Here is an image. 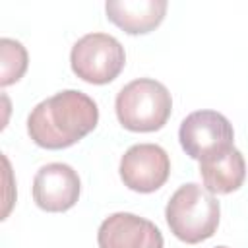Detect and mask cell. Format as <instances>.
Returning <instances> with one entry per match:
<instances>
[{"label":"cell","mask_w":248,"mask_h":248,"mask_svg":"<svg viewBox=\"0 0 248 248\" xmlns=\"http://www.w3.org/2000/svg\"><path fill=\"white\" fill-rule=\"evenodd\" d=\"M97 122V103L83 91L64 89L35 105L27 116V134L39 147L64 149L93 132Z\"/></svg>","instance_id":"1"},{"label":"cell","mask_w":248,"mask_h":248,"mask_svg":"<svg viewBox=\"0 0 248 248\" xmlns=\"http://www.w3.org/2000/svg\"><path fill=\"white\" fill-rule=\"evenodd\" d=\"M221 207L217 198L196 182L182 184L165 207V219L170 232L186 242L198 244L215 234Z\"/></svg>","instance_id":"2"},{"label":"cell","mask_w":248,"mask_h":248,"mask_svg":"<svg viewBox=\"0 0 248 248\" xmlns=\"http://www.w3.org/2000/svg\"><path fill=\"white\" fill-rule=\"evenodd\" d=\"M118 122L130 132L161 130L172 110L169 89L151 78H138L126 83L114 101Z\"/></svg>","instance_id":"3"},{"label":"cell","mask_w":248,"mask_h":248,"mask_svg":"<svg viewBox=\"0 0 248 248\" xmlns=\"http://www.w3.org/2000/svg\"><path fill=\"white\" fill-rule=\"evenodd\" d=\"M126 52L120 41L108 33H87L78 39L70 52L72 72L93 85L110 83L122 72Z\"/></svg>","instance_id":"4"},{"label":"cell","mask_w":248,"mask_h":248,"mask_svg":"<svg viewBox=\"0 0 248 248\" xmlns=\"http://www.w3.org/2000/svg\"><path fill=\"white\" fill-rule=\"evenodd\" d=\"M178 140L186 155L203 161L232 147V124L217 110H196L188 114L178 130Z\"/></svg>","instance_id":"5"},{"label":"cell","mask_w":248,"mask_h":248,"mask_svg":"<svg viewBox=\"0 0 248 248\" xmlns=\"http://www.w3.org/2000/svg\"><path fill=\"white\" fill-rule=\"evenodd\" d=\"M118 170L124 186L140 194H151L167 182L170 161L161 145L136 143L122 155Z\"/></svg>","instance_id":"6"},{"label":"cell","mask_w":248,"mask_h":248,"mask_svg":"<svg viewBox=\"0 0 248 248\" xmlns=\"http://www.w3.org/2000/svg\"><path fill=\"white\" fill-rule=\"evenodd\" d=\"M79 192V176L66 163L43 165L33 178V200L43 211L48 213H60L74 207Z\"/></svg>","instance_id":"7"},{"label":"cell","mask_w":248,"mask_h":248,"mask_svg":"<svg viewBox=\"0 0 248 248\" xmlns=\"http://www.w3.org/2000/svg\"><path fill=\"white\" fill-rule=\"evenodd\" d=\"M97 244L99 248H163V234L149 219L118 211L101 223Z\"/></svg>","instance_id":"8"},{"label":"cell","mask_w":248,"mask_h":248,"mask_svg":"<svg viewBox=\"0 0 248 248\" xmlns=\"http://www.w3.org/2000/svg\"><path fill=\"white\" fill-rule=\"evenodd\" d=\"M167 0H108L107 17L130 35L149 33L161 25L167 14Z\"/></svg>","instance_id":"9"},{"label":"cell","mask_w":248,"mask_h":248,"mask_svg":"<svg viewBox=\"0 0 248 248\" xmlns=\"http://www.w3.org/2000/svg\"><path fill=\"white\" fill-rule=\"evenodd\" d=\"M200 174L207 192L231 194L242 186L246 176V163L242 153L232 145L200 161Z\"/></svg>","instance_id":"10"},{"label":"cell","mask_w":248,"mask_h":248,"mask_svg":"<svg viewBox=\"0 0 248 248\" xmlns=\"http://www.w3.org/2000/svg\"><path fill=\"white\" fill-rule=\"evenodd\" d=\"M0 60H2V74L0 85L8 87L16 83L27 70V50L16 39H0Z\"/></svg>","instance_id":"11"},{"label":"cell","mask_w":248,"mask_h":248,"mask_svg":"<svg viewBox=\"0 0 248 248\" xmlns=\"http://www.w3.org/2000/svg\"><path fill=\"white\" fill-rule=\"evenodd\" d=\"M215 248H227V246H215Z\"/></svg>","instance_id":"12"}]
</instances>
